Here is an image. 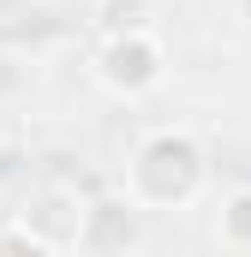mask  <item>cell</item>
I'll use <instances>...</instances> for the list:
<instances>
[{
	"mask_svg": "<svg viewBox=\"0 0 251 257\" xmlns=\"http://www.w3.org/2000/svg\"><path fill=\"white\" fill-rule=\"evenodd\" d=\"M209 180V156L191 132L168 126V132H150L126 168V192L138 197L144 209H186L191 197L203 192Z\"/></svg>",
	"mask_w": 251,
	"mask_h": 257,
	"instance_id": "1",
	"label": "cell"
},
{
	"mask_svg": "<svg viewBox=\"0 0 251 257\" xmlns=\"http://www.w3.org/2000/svg\"><path fill=\"white\" fill-rule=\"evenodd\" d=\"M90 209L96 197L78 192L72 180H48L12 209V221L30 233L36 251H84V227H90Z\"/></svg>",
	"mask_w": 251,
	"mask_h": 257,
	"instance_id": "2",
	"label": "cell"
},
{
	"mask_svg": "<svg viewBox=\"0 0 251 257\" xmlns=\"http://www.w3.org/2000/svg\"><path fill=\"white\" fill-rule=\"evenodd\" d=\"M96 78H102V90H114V96H150V90H162V78H168V48H162V36H156V30L102 36V48H96Z\"/></svg>",
	"mask_w": 251,
	"mask_h": 257,
	"instance_id": "3",
	"label": "cell"
},
{
	"mask_svg": "<svg viewBox=\"0 0 251 257\" xmlns=\"http://www.w3.org/2000/svg\"><path fill=\"white\" fill-rule=\"evenodd\" d=\"M138 197H96V209H90V227H84V251H126V245H138Z\"/></svg>",
	"mask_w": 251,
	"mask_h": 257,
	"instance_id": "4",
	"label": "cell"
},
{
	"mask_svg": "<svg viewBox=\"0 0 251 257\" xmlns=\"http://www.w3.org/2000/svg\"><path fill=\"white\" fill-rule=\"evenodd\" d=\"M156 18H162V6H156V0H102V6H96V24H102V36L156 30Z\"/></svg>",
	"mask_w": 251,
	"mask_h": 257,
	"instance_id": "5",
	"label": "cell"
},
{
	"mask_svg": "<svg viewBox=\"0 0 251 257\" xmlns=\"http://www.w3.org/2000/svg\"><path fill=\"white\" fill-rule=\"evenodd\" d=\"M221 239L227 245H251V192H233L221 209Z\"/></svg>",
	"mask_w": 251,
	"mask_h": 257,
	"instance_id": "6",
	"label": "cell"
},
{
	"mask_svg": "<svg viewBox=\"0 0 251 257\" xmlns=\"http://www.w3.org/2000/svg\"><path fill=\"white\" fill-rule=\"evenodd\" d=\"M0 251H30L36 257V245H30V233H24L18 221H6V227H0Z\"/></svg>",
	"mask_w": 251,
	"mask_h": 257,
	"instance_id": "7",
	"label": "cell"
},
{
	"mask_svg": "<svg viewBox=\"0 0 251 257\" xmlns=\"http://www.w3.org/2000/svg\"><path fill=\"white\" fill-rule=\"evenodd\" d=\"M245 18H251V0H245Z\"/></svg>",
	"mask_w": 251,
	"mask_h": 257,
	"instance_id": "8",
	"label": "cell"
}]
</instances>
